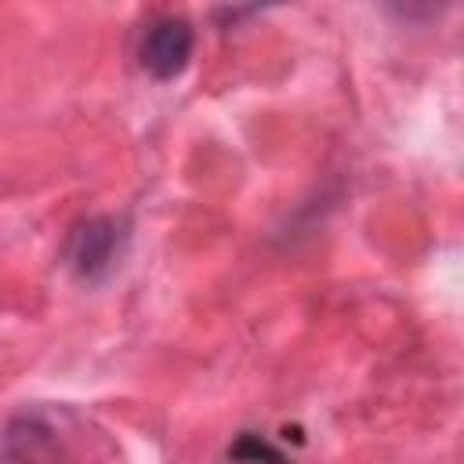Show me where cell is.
I'll use <instances>...</instances> for the list:
<instances>
[{"label": "cell", "instance_id": "6da1fadb", "mask_svg": "<svg viewBox=\"0 0 464 464\" xmlns=\"http://www.w3.org/2000/svg\"><path fill=\"white\" fill-rule=\"evenodd\" d=\"M192 58V25L181 14H163L156 22H149V29L141 33L138 44V62L149 76L156 80H174L185 72Z\"/></svg>", "mask_w": 464, "mask_h": 464}, {"label": "cell", "instance_id": "7a4b0ae2", "mask_svg": "<svg viewBox=\"0 0 464 464\" xmlns=\"http://www.w3.org/2000/svg\"><path fill=\"white\" fill-rule=\"evenodd\" d=\"M120 221L116 218H87L72 236H69V261L80 276H102L120 250Z\"/></svg>", "mask_w": 464, "mask_h": 464}]
</instances>
